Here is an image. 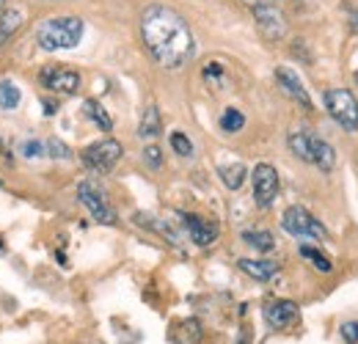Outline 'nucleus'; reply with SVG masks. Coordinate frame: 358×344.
<instances>
[{"label":"nucleus","mask_w":358,"mask_h":344,"mask_svg":"<svg viewBox=\"0 0 358 344\" xmlns=\"http://www.w3.org/2000/svg\"><path fill=\"white\" fill-rule=\"evenodd\" d=\"M39 80L52 94H78V88H80V75L75 69L58 66V64L55 66H45L39 72Z\"/></svg>","instance_id":"obj_10"},{"label":"nucleus","mask_w":358,"mask_h":344,"mask_svg":"<svg viewBox=\"0 0 358 344\" xmlns=\"http://www.w3.org/2000/svg\"><path fill=\"white\" fill-rule=\"evenodd\" d=\"M45 155L47 157H58V160H69L72 157V149L61 141V138H47L45 141Z\"/></svg>","instance_id":"obj_23"},{"label":"nucleus","mask_w":358,"mask_h":344,"mask_svg":"<svg viewBox=\"0 0 358 344\" xmlns=\"http://www.w3.org/2000/svg\"><path fill=\"white\" fill-rule=\"evenodd\" d=\"M243 243L251 245V248L259 251V254H270V251L275 248L273 234L265 231V229H248V231H243Z\"/></svg>","instance_id":"obj_16"},{"label":"nucleus","mask_w":358,"mask_h":344,"mask_svg":"<svg viewBox=\"0 0 358 344\" xmlns=\"http://www.w3.org/2000/svg\"><path fill=\"white\" fill-rule=\"evenodd\" d=\"M83 110H86V116H89L91 122L102 129V132H110V129H113V119L108 116V110H105L96 99H86V102H83Z\"/></svg>","instance_id":"obj_19"},{"label":"nucleus","mask_w":358,"mask_h":344,"mask_svg":"<svg viewBox=\"0 0 358 344\" xmlns=\"http://www.w3.org/2000/svg\"><path fill=\"white\" fill-rule=\"evenodd\" d=\"M143 157H146V163H149L152 169H163V152H160L157 146H146V149H143Z\"/></svg>","instance_id":"obj_27"},{"label":"nucleus","mask_w":358,"mask_h":344,"mask_svg":"<svg viewBox=\"0 0 358 344\" xmlns=\"http://www.w3.org/2000/svg\"><path fill=\"white\" fill-rule=\"evenodd\" d=\"M78 199H80V204L89 210V215L96 220V223H102V226H113L116 223V210L108 204V199H105V193L94 185V182H80L78 185Z\"/></svg>","instance_id":"obj_8"},{"label":"nucleus","mask_w":358,"mask_h":344,"mask_svg":"<svg viewBox=\"0 0 358 344\" xmlns=\"http://www.w3.org/2000/svg\"><path fill=\"white\" fill-rule=\"evenodd\" d=\"M122 155H124V149H122V143L116 138H102V141H96V143H91V146L83 149L80 160H83V166L89 171L110 173L116 169V163L122 160Z\"/></svg>","instance_id":"obj_7"},{"label":"nucleus","mask_w":358,"mask_h":344,"mask_svg":"<svg viewBox=\"0 0 358 344\" xmlns=\"http://www.w3.org/2000/svg\"><path fill=\"white\" fill-rule=\"evenodd\" d=\"M182 226L187 231V237L199 245V248H207L218 240V226L207 217H199V215H190V213H182Z\"/></svg>","instance_id":"obj_11"},{"label":"nucleus","mask_w":358,"mask_h":344,"mask_svg":"<svg viewBox=\"0 0 358 344\" xmlns=\"http://www.w3.org/2000/svg\"><path fill=\"white\" fill-rule=\"evenodd\" d=\"M243 6L251 8L265 42H281L287 36V17L275 6V0H243Z\"/></svg>","instance_id":"obj_4"},{"label":"nucleus","mask_w":358,"mask_h":344,"mask_svg":"<svg viewBox=\"0 0 358 344\" xmlns=\"http://www.w3.org/2000/svg\"><path fill=\"white\" fill-rule=\"evenodd\" d=\"M218 176H221V182H224L229 190H240L248 171H245L243 163H231V166H218Z\"/></svg>","instance_id":"obj_17"},{"label":"nucleus","mask_w":358,"mask_h":344,"mask_svg":"<svg viewBox=\"0 0 358 344\" xmlns=\"http://www.w3.org/2000/svg\"><path fill=\"white\" fill-rule=\"evenodd\" d=\"M281 229L298 240H328V229L306 210V207H287L281 215Z\"/></svg>","instance_id":"obj_6"},{"label":"nucleus","mask_w":358,"mask_h":344,"mask_svg":"<svg viewBox=\"0 0 358 344\" xmlns=\"http://www.w3.org/2000/svg\"><path fill=\"white\" fill-rule=\"evenodd\" d=\"M342 339H345V342H350V344H358V322L356 320L342 325Z\"/></svg>","instance_id":"obj_28"},{"label":"nucleus","mask_w":358,"mask_h":344,"mask_svg":"<svg viewBox=\"0 0 358 344\" xmlns=\"http://www.w3.org/2000/svg\"><path fill=\"white\" fill-rule=\"evenodd\" d=\"M218 124L224 132H240V129L245 127V116H243V110H237V108H226L224 113H221V119H218Z\"/></svg>","instance_id":"obj_21"},{"label":"nucleus","mask_w":358,"mask_h":344,"mask_svg":"<svg viewBox=\"0 0 358 344\" xmlns=\"http://www.w3.org/2000/svg\"><path fill=\"white\" fill-rule=\"evenodd\" d=\"M160 132H163V119H160V110H157L155 105H149V108L143 110L141 124H138V135H141L143 141H155Z\"/></svg>","instance_id":"obj_15"},{"label":"nucleus","mask_w":358,"mask_h":344,"mask_svg":"<svg viewBox=\"0 0 358 344\" xmlns=\"http://www.w3.org/2000/svg\"><path fill=\"white\" fill-rule=\"evenodd\" d=\"M20 155H25V157H45V141H36V138H25L22 143H20Z\"/></svg>","instance_id":"obj_25"},{"label":"nucleus","mask_w":358,"mask_h":344,"mask_svg":"<svg viewBox=\"0 0 358 344\" xmlns=\"http://www.w3.org/2000/svg\"><path fill=\"white\" fill-rule=\"evenodd\" d=\"M204 80H207L210 86H221V83H224V66L215 64V61L207 64V66H204Z\"/></svg>","instance_id":"obj_26"},{"label":"nucleus","mask_w":358,"mask_h":344,"mask_svg":"<svg viewBox=\"0 0 358 344\" xmlns=\"http://www.w3.org/2000/svg\"><path fill=\"white\" fill-rule=\"evenodd\" d=\"M328 116L348 132H358V99L348 88H328L322 94Z\"/></svg>","instance_id":"obj_5"},{"label":"nucleus","mask_w":358,"mask_h":344,"mask_svg":"<svg viewBox=\"0 0 358 344\" xmlns=\"http://www.w3.org/2000/svg\"><path fill=\"white\" fill-rule=\"evenodd\" d=\"M301 257L309 259V261H312V267H314V270H320V273H331V270H334L331 259L325 257L322 251L312 248V245H301Z\"/></svg>","instance_id":"obj_22"},{"label":"nucleus","mask_w":358,"mask_h":344,"mask_svg":"<svg viewBox=\"0 0 358 344\" xmlns=\"http://www.w3.org/2000/svg\"><path fill=\"white\" fill-rule=\"evenodd\" d=\"M251 182H254V201L259 210H270L278 199V171L270 166V163H259L254 173H251Z\"/></svg>","instance_id":"obj_9"},{"label":"nucleus","mask_w":358,"mask_h":344,"mask_svg":"<svg viewBox=\"0 0 358 344\" xmlns=\"http://www.w3.org/2000/svg\"><path fill=\"white\" fill-rule=\"evenodd\" d=\"M356 86H358V72H356Z\"/></svg>","instance_id":"obj_31"},{"label":"nucleus","mask_w":358,"mask_h":344,"mask_svg":"<svg viewBox=\"0 0 358 344\" xmlns=\"http://www.w3.org/2000/svg\"><path fill=\"white\" fill-rule=\"evenodd\" d=\"M83 20L80 17H50L39 25L36 31V42L47 52L55 50H72L83 39Z\"/></svg>","instance_id":"obj_3"},{"label":"nucleus","mask_w":358,"mask_h":344,"mask_svg":"<svg viewBox=\"0 0 358 344\" xmlns=\"http://www.w3.org/2000/svg\"><path fill=\"white\" fill-rule=\"evenodd\" d=\"M3 152H6V146H3V141H0V155H3Z\"/></svg>","instance_id":"obj_30"},{"label":"nucleus","mask_w":358,"mask_h":344,"mask_svg":"<svg viewBox=\"0 0 358 344\" xmlns=\"http://www.w3.org/2000/svg\"><path fill=\"white\" fill-rule=\"evenodd\" d=\"M275 80H278V86L284 88V94H287V96H292L301 108L312 110V96H309V91L303 88L301 78H298L289 66H275Z\"/></svg>","instance_id":"obj_13"},{"label":"nucleus","mask_w":358,"mask_h":344,"mask_svg":"<svg viewBox=\"0 0 358 344\" xmlns=\"http://www.w3.org/2000/svg\"><path fill=\"white\" fill-rule=\"evenodd\" d=\"M345 11L353 17V31L358 34V8H353V6H345Z\"/></svg>","instance_id":"obj_29"},{"label":"nucleus","mask_w":358,"mask_h":344,"mask_svg":"<svg viewBox=\"0 0 358 344\" xmlns=\"http://www.w3.org/2000/svg\"><path fill=\"white\" fill-rule=\"evenodd\" d=\"M20 102H22L20 86L11 83V80H0V108L3 110H14V108H20Z\"/></svg>","instance_id":"obj_20"},{"label":"nucleus","mask_w":358,"mask_h":344,"mask_svg":"<svg viewBox=\"0 0 358 344\" xmlns=\"http://www.w3.org/2000/svg\"><path fill=\"white\" fill-rule=\"evenodd\" d=\"M20 25H22V11H20V8L3 11V17H0V44L8 42V39L20 31Z\"/></svg>","instance_id":"obj_18"},{"label":"nucleus","mask_w":358,"mask_h":344,"mask_svg":"<svg viewBox=\"0 0 358 344\" xmlns=\"http://www.w3.org/2000/svg\"><path fill=\"white\" fill-rule=\"evenodd\" d=\"M287 146H289V152H292L298 160H303V163H309V166H317L320 171L328 173V171H334V166H336V152H334V146H331L328 141H322L320 135H314L312 129L289 132Z\"/></svg>","instance_id":"obj_2"},{"label":"nucleus","mask_w":358,"mask_h":344,"mask_svg":"<svg viewBox=\"0 0 358 344\" xmlns=\"http://www.w3.org/2000/svg\"><path fill=\"white\" fill-rule=\"evenodd\" d=\"M171 149L177 152L179 157H190L193 155V143H190V138L185 135V132H171Z\"/></svg>","instance_id":"obj_24"},{"label":"nucleus","mask_w":358,"mask_h":344,"mask_svg":"<svg viewBox=\"0 0 358 344\" xmlns=\"http://www.w3.org/2000/svg\"><path fill=\"white\" fill-rule=\"evenodd\" d=\"M298 317H301L298 303H292V301H273V303H268V308H265V322H268L270 328H275V331H284V328L295 325Z\"/></svg>","instance_id":"obj_12"},{"label":"nucleus","mask_w":358,"mask_h":344,"mask_svg":"<svg viewBox=\"0 0 358 344\" xmlns=\"http://www.w3.org/2000/svg\"><path fill=\"white\" fill-rule=\"evenodd\" d=\"M0 8H3V0H0Z\"/></svg>","instance_id":"obj_32"},{"label":"nucleus","mask_w":358,"mask_h":344,"mask_svg":"<svg viewBox=\"0 0 358 344\" xmlns=\"http://www.w3.org/2000/svg\"><path fill=\"white\" fill-rule=\"evenodd\" d=\"M0 187H3V179H0Z\"/></svg>","instance_id":"obj_33"},{"label":"nucleus","mask_w":358,"mask_h":344,"mask_svg":"<svg viewBox=\"0 0 358 344\" xmlns=\"http://www.w3.org/2000/svg\"><path fill=\"white\" fill-rule=\"evenodd\" d=\"M237 264H240L243 273H248V275L257 278V281H270V278L278 275V264H275V261H265V259H240Z\"/></svg>","instance_id":"obj_14"},{"label":"nucleus","mask_w":358,"mask_h":344,"mask_svg":"<svg viewBox=\"0 0 358 344\" xmlns=\"http://www.w3.org/2000/svg\"><path fill=\"white\" fill-rule=\"evenodd\" d=\"M141 39L146 44L149 55L163 66V69H182L193 52L196 39L187 25V20L169 8V6H149L141 14Z\"/></svg>","instance_id":"obj_1"}]
</instances>
